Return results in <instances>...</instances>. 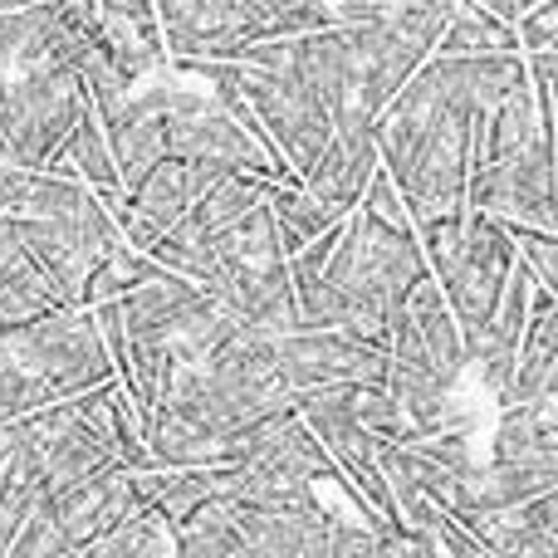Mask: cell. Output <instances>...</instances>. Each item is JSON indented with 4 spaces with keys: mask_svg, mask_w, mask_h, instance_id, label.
Listing matches in <instances>:
<instances>
[{
    "mask_svg": "<svg viewBox=\"0 0 558 558\" xmlns=\"http://www.w3.org/2000/svg\"><path fill=\"white\" fill-rule=\"evenodd\" d=\"M422 275L426 255L416 245V231H397V226L377 221L373 211L353 206L338 226L324 270L299 294V324L343 328V333L387 348L392 314Z\"/></svg>",
    "mask_w": 558,
    "mask_h": 558,
    "instance_id": "cell-2",
    "label": "cell"
},
{
    "mask_svg": "<svg viewBox=\"0 0 558 558\" xmlns=\"http://www.w3.org/2000/svg\"><path fill=\"white\" fill-rule=\"evenodd\" d=\"M353 416H357V426H363V432L377 436V441H402V436L416 432V426L407 422L402 402L387 392V383H363V387H353Z\"/></svg>",
    "mask_w": 558,
    "mask_h": 558,
    "instance_id": "cell-21",
    "label": "cell"
},
{
    "mask_svg": "<svg viewBox=\"0 0 558 558\" xmlns=\"http://www.w3.org/2000/svg\"><path fill=\"white\" fill-rule=\"evenodd\" d=\"M333 5L338 20H348V25H357V20H383L392 15V0H328Z\"/></svg>",
    "mask_w": 558,
    "mask_h": 558,
    "instance_id": "cell-29",
    "label": "cell"
},
{
    "mask_svg": "<svg viewBox=\"0 0 558 558\" xmlns=\"http://www.w3.org/2000/svg\"><path fill=\"white\" fill-rule=\"evenodd\" d=\"M5 343L15 348V357L35 373V383L45 387V397H74L84 387H98L113 377V357L104 348L98 318L88 304H59L49 314L20 324L15 333H5Z\"/></svg>",
    "mask_w": 558,
    "mask_h": 558,
    "instance_id": "cell-6",
    "label": "cell"
},
{
    "mask_svg": "<svg viewBox=\"0 0 558 558\" xmlns=\"http://www.w3.org/2000/svg\"><path fill=\"white\" fill-rule=\"evenodd\" d=\"M172 554L182 558H221V554H241V534L231 520V500L211 495L202 510H192L182 524H172Z\"/></svg>",
    "mask_w": 558,
    "mask_h": 558,
    "instance_id": "cell-19",
    "label": "cell"
},
{
    "mask_svg": "<svg viewBox=\"0 0 558 558\" xmlns=\"http://www.w3.org/2000/svg\"><path fill=\"white\" fill-rule=\"evenodd\" d=\"M25 5H45V0H0V10H25Z\"/></svg>",
    "mask_w": 558,
    "mask_h": 558,
    "instance_id": "cell-32",
    "label": "cell"
},
{
    "mask_svg": "<svg viewBox=\"0 0 558 558\" xmlns=\"http://www.w3.org/2000/svg\"><path fill=\"white\" fill-rule=\"evenodd\" d=\"M104 137H108V153H113V167H118L123 192H128V186H137L167 157V123H162V113L137 118V123H123V128H113V133H104Z\"/></svg>",
    "mask_w": 558,
    "mask_h": 558,
    "instance_id": "cell-20",
    "label": "cell"
},
{
    "mask_svg": "<svg viewBox=\"0 0 558 558\" xmlns=\"http://www.w3.org/2000/svg\"><path fill=\"white\" fill-rule=\"evenodd\" d=\"M241 88L255 123L265 128L275 153L284 157V167L294 177H304V167L318 157V147L333 137V118L324 113V104L304 84H294L284 69H265V64H241Z\"/></svg>",
    "mask_w": 558,
    "mask_h": 558,
    "instance_id": "cell-9",
    "label": "cell"
},
{
    "mask_svg": "<svg viewBox=\"0 0 558 558\" xmlns=\"http://www.w3.org/2000/svg\"><path fill=\"white\" fill-rule=\"evenodd\" d=\"M265 206H270V221H275V241L284 255H294L304 241H314V235H324L328 226L343 221V206L324 202V196H314L299 177H289V182H275L270 196H265Z\"/></svg>",
    "mask_w": 558,
    "mask_h": 558,
    "instance_id": "cell-14",
    "label": "cell"
},
{
    "mask_svg": "<svg viewBox=\"0 0 558 558\" xmlns=\"http://www.w3.org/2000/svg\"><path fill=\"white\" fill-rule=\"evenodd\" d=\"M45 402L49 397H45V387L35 383V373H29L15 357V348L0 338V422H20V416H29Z\"/></svg>",
    "mask_w": 558,
    "mask_h": 558,
    "instance_id": "cell-22",
    "label": "cell"
},
{
    "mask_svg": "<svg viewBox=\"0 0 558 558\" xmlns=\"http://www.w3.org/2000/svg\"><path fill=\"white\" fill-rule=\"evenodd\" d=\"M357 206H363V211H373L377 221L397 226V231H412L407 202H402V192L392 186V177H387V167H383V162L373 167V177H367V186H363V196H357Z\"/></svg>",
    "mask_w": 558,
    "mask_h": 558,
    "instance_id": "cell-26",
    "label": "cell"
},
{
    "mask_svg": "<svg viewBox=\"0 0 558 558\" xmlns=\"http://www.w3.org/2000/svg\"><path fill=\"white\" fill-rule=\"evenodd\" d=\"M167 64H172V59H167ZM162 123H167V157L216 162V167H231V172L270 177V182H289V177H294L284 167V157L275 153V143L265 137V128L231 118L206 94L202 78L186 74V69H177V78H172V98H167V108H162Z\"/></svg>",
    "mask_w": 558,
    "mask_h": 558,
    "instance_id": "cell-4",
    "label": "cell"
},
{
    "mask_svg": "<svg viewBox=\"0 0 558 558\" xmlns=\"http://www.w3.org/2000/svg\"><path fill=\"white\" fill-rule=\"evenodd\" d=\"M392 5H446V0H392Z\"/></svg>",
    "mask_w": 558,
    "mask_h": 558,
    "instance_id": "cell-33",
    "label": "cell"
},
{
    "mask_svg": "<svg viewBox=\"0 0 558 558\" xmlns=\"http://www.w3.org/2000/svg\"><path fill=\"white\" fill-rule=\"evenodd\" d=\"M59 157H64V162L74 167V172L84 177L88 186H94L104 206H113L118 196H123V182H118L113 153H108V137H104V128H98V118H94V108H88V98H84V108H78L74 128H69L64 147H59Z\"/></svg>",
    "mask_w": 558,
    "mask_h": 558,
    "instance_id": "cell-16",
    "label": "cell"
},
{
    "mask_svg": "<svg viewBox=\"0 0 558 558\" xmlns=\"http://www.w3.org/2000/svg\"><path fill=\"white\" fill-rule=\"evenodd\" d=\"M490 461L554 465L558 471V392L534 397V402H520V407H500Z\"/></svg>",
    "mask_w": 558,
    "mask_h": 558,
    "instance_id": "cell-13",
    "label": "cell"
},
{
    "mask_svg": "<svg viewBox=\"0 0 558 558\" xmlns=\"http://www.w3.org/2000/svg\"><path fill=\"white\" fill-rule=\"evenodd\" d=\"M481 49H520V39H514V25H505L500 15H490L475 0H461L446 15L432 54H481Z\"/></svg>",
    "mask_w": 558,
    "mask_h": 558,
    "instance_id": "cell-18",
    "label": "cell"
},
{
    "mask_svg": "<svg viewBox=\"0 0 558 558\" xmlns=\"http://www.w3.org/2000/svg\"><path fill=\"white\" fill-rule=\"evenodd\" d=\"M461 524L481 539L485 558H558V485L505 510L461 514Z\"/></svg>",
    "mask_w": 558,
    "mask_h": 558,
    "instance_id": "cell-11",
    "label": "cell"
},
{
    "mask_svg": "<svg viewBox=\"0 0 558 558\" xmlns=\"http://www.w3.org/2000/svg\"><path fill=\"white\" fill-rule=\"evenodd\" d=\"M29 172H35V167H25L15 153H10L5 143H0V216L15 211V206H20V196H25Z\"/></svg>",
    "mask_w": 558,
    "mask_h": 558,
    "instance_id": "cell-28",
    "label": "cell"
},
{
    "mask_svg": "<svg viewBox=\"0 0 558 558\" xmlns=\"http://www.w3.org/2000/svg\"><path fill=\"white\" fill-rule=\"evenodd\" d=\"M465 206L500 216V221L539 226L558 231V202H554V133H539L534 143L514 153L481 162L465 177Z\"/></svg>",
    "mask_w": 558,
    "mask_h": 558,
    "instance_id": "cell-7",
    "label": "cell"
},
{
    "mask_svg": "<svg viewBox=\"0 0 558 558\" xmlns=\"http://www.w3.org/2000/svg\"><path fill=\"white\" fill-rule=\"evenodd\" d=\"M78 554L84 558H162V554H172V530H167V520L153 505H137L133 514H123L104 534H94Z\"/></svg>",
    "mask_w": 558,
    "mask_h": 558,
    "instance_id": "cell-17",
    "label": "cell"
},
{
    "mask_svg": "<svg viewBox=\"0 0 558 558\" xmlns=\"http://www.w3.org/2000/svg\"><path fill=\"white\" fill-rule=\"evenodd\" d=\"M275 367L289 397L314 392V387H363L387 383V348L353 338L343 328H289L275 333Z\"/></svg>",
    "mask_w": 558,
    "mask_h": 558,
    "instance_id": "cell-8",
    "label": "cell"
},
{
    "mask_svg": "<svg viewBox=\"0 0 558 558\" xmlns=\"http://www.w3.org/2000/svg\"><path fill=\"white\" fill-rule=\"evenodd\" d=\"M137 505H147V500L137 495L133 471H123V465H104V471H94V475L49 485V510H54V524H59V534H64L69 554H78L94 534H104L108 524L133 514Z\"/></svg>",
    "mask_w": 558,
    "mask_h": 558,
    "instance_id": "cell-10",
    "label": "cell"
},
{
    "mask_svg": "<svg viewBox=\"0 0 558 558\" xmlns=\"http://www.w3.org/2000/svg\"><path fill=\"white\" fill-rule=\"evenodd\" d=\"M475 5H485V10H490V15H500L505 25H514V20H520L524 10L534 5V0H475Z\"/></svg>",
    "mask_w": 558,
    "mask_h": 558,
    "instance_id": "cell-30",
    "label": "cell"
},
{
    "mask_svg": "<svg viewBox=\"0 0 558 558\" xmlns=\"http://www.w3.org/2000/svg\"><path fill=\"white\" fill-rule=\"evenodd\" d=\"M84 64H35L0 74V143L25 167L59 157L78 108H84Z\"/></svg>",
    "mask_w": 558,
    "mask_h": 558,
    "instance_id": "cell-5",
    "label": "cell"
},
{
    "mask_svg": "<svg viewBox=\"0 0 558 558\" xmlns=\"http://www.w3.org/2000/svg\"><path fill=\"white\" fill-rule=\"evenodd\" d=\"M520 84H530L520 49L426 54L407 74V84L387 98L373 123L377 162L402 192L412 226L465 206L481 113Z\"/></svg>",
    "mask_w": 558,
    "mask_h": 558,
    "instance_id": "cell-1",
    "label": "cell"
},
{
    "mask_svg": "<svg viewBox=\"0 0 558 558\" xmlns=\"http://www.w3.org/2000/svg\"><path fill=\"white\" fill-rule=\"evenodd\" d=\"M49 490L45 471H39V456L35 446H29L25 426L15 422V441H10V456L5 465H0V558L10 554V539L20 534V524H25V514L35 510V500Z\"/></svg>",
    "mask_w": 558,
    "mask_h": 558,
    "instance_id": "cell-15",
    "label": "cell"
},
{
    "mask_svg": "<svg viewBox=\"0 0 558 558\" xmlns=\"http://www.w3.org/2000/svg\"><path fill=\"white\" fill-rule=\"evenodd\" d=\"M94 10H98V20H113V25L133 29V35L143 39L147 49L167 54L162 25H157V5H153V0H94Z\"/></svg>",
    "mask_w": 558,
    "mask_h": 558,
    "instance_id": "cell-25",
    "label": "cell"
},
{
    "mask_svg": "<svg viewBox=\"0 0 558 558\" xmlns=\"http://www.w3.org/2000/svg\"><path fill=\"white\" fill-rule=\"evenodd\" d=\"M412 231L426 255V270H432L446 304H451L465 343V363H471L475 343H481L485 324H490L495 304L505 294V279L514 270L510 231H505L500 216L481 211V206H456V211L426 216Z\"/></svg>",
    "mask_w": 558,
    "mask_h": 558,
    "instance_id": "cell-3",
    "label": "cell"
},
{
    "mask_svg": "<svg viewBox=\"0 0 558 558\" xmlns=\"http://www.w3.org/2000/svg\"><path fill=\"white\" fill-rule=\"evenodd\" d=\"M5 558H74L64 544V534H59V524H54V510H49V490L39 495L35 510L25 514V524H20V534L10 539Z\"/></svg>",
    "mask_w": 558,
    "mask_h": 558,
    "instance_id": "cell-24",
    "label": "cell"
},
{
    "mask_svg": "<svg viewBox=\"0 0 558 558\" xmlns=\"http://www.w3.org/2000/svg\"><path fill=\"white\" fill-rule=\"evenodd\" d=\"M514 39H520V54L558 49V0H534V5L514 20Z\"/></svg>",
    "mask_w": 558,
    "mask_h": 558,
    "instance_id": "cell-27",
    "label": "cell"
},
{
    "mask_svg": "<svg viewBox=\"0 0 558 558\" xmlns=\"http://www.w3.org/2000/svg\"><path fill=\"white\" fill-rule=\"evenodd\" d=\"M373 167H377L373 128H333V137L318 147V157L304 167L299 182H304L314 196H324V202L353 211L363 186H367V177H373Z\"/></svg>",
    "mask_w": 558,
    "mask_h": 558,
    "instance_id": "cell-12",
    "label": "cell"
},
{
    "mask_svg": "<svg viewBox=\"0 0 558 558\" xmlns=\"http://www.w3.org/2000/svg\"><path fill=\"white\" fill-rule=\"evenodd\" d=\"M505 231L514 241V260L534 275V284L558 294V231H539V226H520V221H505Z\"/></svg>",
    "mask_w": 558,
    "mask_h": 558,
    "instance_id": "cell-23",
    "label": "cell"
},
{
    "mask_svg": "<svg viewBox=\"0 0 558 558\" xmlns=\"http://www.w3.org/2000/svg\"><path fill=\"white\" fill-rule=\"evenodd\" d=\"M10 441H15V422H0V465L10 456Z\"/></svg>",
    "mask_w": 558,
    "mask_h": 558,
    "instance_id": "cell-31",
    "label": "cell"
}]
</instances>
